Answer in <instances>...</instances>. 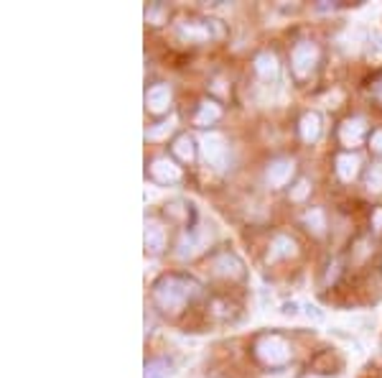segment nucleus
Masks as SVG:
<instances>
[{
  "label": "nucleus",
  "instance_id": "f257e3e1",
  "mask_svg": "<svg viewBox=\"0 0 382 378\" xmlns=\"http://www.w3.org/2000/svg\"><path fill=\"white\" fill-rule=\"evenodd\" d=\"M196 294H199V284H196L194 279H186V276H164V279L156 284L153 299H156L158 307L166 309V312H179Z\"/></svg>",
  "mask_w": 382,
  "mask_h": 378
},
{
  "label": "nucleus",
  "instance_id": "f03ea898",
  "mask_svg": "<svg viewBox=\"0 0 382 378\" xmlns=\"http://www.w3.org/2000/svg\"><path fill=\"white\" fill-rule=\"evenodd\" d=\"M255 350H258L260 361L268 363V365H283V363L290 358L288 343L283 338H278V335H266V338L255 345Z\"/></svg>",
  "mask_w": 382,
  "mask_h": 378
},
{
  "label": "nucleus",
  "instance_id": "7ed1b4c3",
  "mask_svg": "<svg viewBox=\"0 0 382 378\" xmlns=\"http://www.w3.org/2000/svg\"><path fill=\"white\" fill-rule=\"evenodd\" d=\"M225 28L219 26V21H181L179 24V36L189 41H207L211 36H222Z\"/></svg>",
  "mask_w": 382,
  "mask_h": 378
},
{
  "label": "nucleus",
  "instance_id": "20e7f679",
  "mask_svg": "<svg viewBox=\"0 0 382 378\" xmlns=\"http://www.w3.org/2000/svg\"><path fill=\"white\" fill-rule=\"evenodd\" d=\"M290 62H293V72H296L298 77H309L313 64L319 62V49L313 47L311 41H304V44H298V47L293 49Z\"/></svg>",
  "mask_w": 382,
  "mask_h": 378
},
{
  "label": "nucleus",
  "instance_id": "39448f33",
  "mask_svg": "<svg viewBox=\"0 0 382 378\" xmlns=\"http://www.w3.org/2000/svg\"><path fill=\"white\" fill-rule=\"evenodd\" d=\"M202 151L207 164L211 166H225L227 161V143L219 133H207L202 138Z\"/></svg>",
  "mask_w": 382,
  "mask_h": 378
},
{
  "label": "nucleus",
  "instance_id": "423d86ee",
  "mask_svg": "<svg viewBox=\"0 0 382 378\" xmlns=\"http://www.w3.org/2000/svg\"><path fill=\"white\" fill-rule=\"evenodd\" d=\"M293 174V161L290 158H275L273 164L268 166V184L270 187H283Z\"/></svg>",
  "mask_w": 382,
  "mask_h": 378
},
{
  "label": "nucleus",
  "instance_id": "0eeeda50",
  "mask_svg": "<svg viewBox=\"0 0 382 378\" xmlns=\"http://www.w3.org/2000/svg\"><path fill=\"white\" fill-rule=\"evenodd\" d=\"M150 174L161 184H173V181L181 179V169L173 161H168V158H156L153 166H150Z\"/></svg>",
  "mask_w": 382,
  "mask_h": 378
},
{
  "label": "nucleus",
  "instance_id": "6e6552de",
  "mask_svg": "<svg viewBox=\"0 0 382 378\" xmlns=\"http://www.w3.org/2000/svg\"><path fill=\"white\" fill-rule=\"evenodd\" d=\"M146 105H148V110L153 113H161L166 110L168 105H171V90L168 85H153L146 94Z\"/></svg>",
  "mask_w": 382,
  "mask_h": 378
},
{
  "label": "nucleus",
  "instance_id": "1a4fd4ad",
  "mask_svg": "<svg viewBox=\"0 0 382 378\" xmlns=\"http://www.w3.org/2000/svg\"><path fill=\"white\" fill-rule=\"evenodd\" d=\"M365 131H367L365 120L362 118H349V120H344V126H342V131H339V135H342L344 146H357V143L362 141Z\"/></svg>",
  "mask_w": 382,
  "mask_h": 378
},
{
  "label": "nucleus",
  "instance_id": "9d476101",
  "mask_svg": "<svg viewBox=\"0 0 382 378\" xmlns=\"http://www.w3.org/2000/svg\"><path fill=\"white\" fill-rule=\"evenodd\" d=\"M204 243H207V238H204L202 230H191V233H186V236L181 238L179 243V256L181 258H189V256H196V253L202 251Z\"/></svg>",
  "mask_w": 382,
  "mask_h": 378
},
{
  "label": "nucleus",
  "instance_id": "9b49d317",
  "mask_svg": "<svg viewBox=\"0 0 382 378\" xmlns=\"http://www.w3.org/2000/svg\"><path fill=\"white\" fill-rule=\"evenodd\" d=\"M214 271H217L219 276L237 279V276H242V263L234 258L232 253H222V256H217V258H214Z\"/></svg>",
  "mask_w": 382,
  "mask_h": 378
},
{
  "label": "nucleus",
  "instance_id": "f8f14e48",
  "mask_svg": "<svg viewBox=\"0 0 382 378\" xmlns=\"http://www.w3.org/2000/svg\"><path fill=\"white\" fill-rule=\"evenodd\" d=\"M255 69H258L260 79L270 82V79L278 77V59H275L273 54L263 51V54H258V59H255Z\"/></svg>",
  "mask_w": 382,
  "mask_h": 378
},
{
  "label": "nucleus",
  "instance_id": "ddd939ff",
  "mask_svg": "<svg viewBox=\"0 0 382 378\" xmlns=\"http://www.w3.org/2000/svg\"><path fill=\"white\" fill-rule=\"evenodd\" d=\"M357 169H359V158L354 154H342L336 158V174L342 176L344 181H351L357 176Z\"/></svg>",
  "mask_w": 382,
  "mask_h": 378
},
{
  "label": "nucleus",
  "instance_id": "4468645a",
  "mask_svg": "<svg viewBox=\"0 0 382 378\" xmlns=\"http://www.w3.org/2000/svg\"><path fill=\"white\" fill-rule=\"evenodd\" d=\"M164 240H166L164 228H161L158 222H148V225H146V248H148L150 253H158L164 248Z\"/></svg>",
  "mask_w": 382,
  "mask_h": 378
},
{
  "label": "nucleus",
  "instance_id": "2eb2a0df",
  "mask_svg": "<svg viewBox=\"0 0 382 378\" xmlns=\"http://www.w3.org/2000/svg\"><path fill=\"white\" fill-rule=\"evenodd\" d=\"M321 133V118L316 113H306L304 118H301V135H304V141H316Z\"/></svg>",
  "mask_w": 382,
  "mask_h": 378
},
{
  "label": "nucleus",
  "instance_id": "dca6fc26",
  "mask_svg": "<svg viewBox=\"0 0 382 378\" xmlns=\"http://www.w3.org/2000/svg\"><path fill=\"white\" fill-rule=\"evenodd\" d=\"M219 115H222L219 105L209 103V100H204V103L199 105V113H196V123H199V126H209V123H214Z\"/></svg>",
  "mask_w": 382,
  "mask_h": 378
},
{
  "label": "nucleus",
  "instance_id": "f3484780",
  "mask_svg": "<svg viewBox=\"0 0 382 378\" xmlns=\"http://www.w3.org/2000/svg\"><path fill=\"white\" fill-rule=\"evenodd\" d=\"M171 376V365L166 361H150V363H146V378H168Z\"/></svg>",
  "mask_w": 382,
  "mask_h": 378
},
{
  "label": "nucleus",
  "instance_id": "a211bd4d",
  "mask_svg": "<svg viewBox=\"0 0 382 378\" xmlns=\"http://www.w3.org/2000/svg\"><path fill=\"white\" fill-rule=\"evenodd\" d=\"M173 151H176L184 161H191V158H194V141H191L189 135H181L179 141H176V146H173Z\"/></svg>",
  "mask_w": 382,
  "mask_h": 378
},
{
  "label": "nucleus",
  "instance_id": "6ab92c4d",
  "mask_svg": "<svg viewBox=\"0 0 382 378\" xmlns=\"http://www.w3.org/2000/svg\"><path fill=\"white\" fill-rule=\"evenodd\" d=\"M273 258L275 256H293L296 253V245H293V240H288L286 236H278L275 238V243H273Z\"/></svg>",
  "mask_w": 382,
  "mask_h": 378
},
{
  "label": "nucleus",
  "instance_id": "aec40b11",
  "mask_svg": "<svg viewBox=\"0 0 382 378\" xmlns=\"http://www.w3.org/2000/svg\"><path fill=\"white\" fill-rule=\"evenodd\" d=\"M367 187L372 189V192H380L382 189V164H374L367 174Z\"/></svg>",
  "mask_w": 382,
  "mask_h": 378
},
{
  "label": "nucleus",
  "instance_id": "412c9836",
  "mask_svg": "<svg viewBox=\"0 0 382 378\" xmlns=\"http://www.w3.org/2000/svg\"><path fill=\"white\" fill-rule=\"evenodd\" d=\"M311 220H313V225H316V233H321V230H324V217H321L319 210H313V213L306 215V222H311Z\"/></svg>",
  "mask_w": 382,
  "mask_h": 378
},
{
  "label": "nucleus",
  "instance_id": "4be33fe9",
  "mask_svg": "<svg viewBox=\"0 0 382 378\" xmlns=\"http://www.w3.org/2000/svg\"><path fill=\"white\" fill-rule=\"evenodd\" d=\"M171 123H158V128H153V131H148V138H161L164 133H168L171 131Z\"/></svg>",
  "mask_w": 382,
  "mask_h": 378
},
{
  "label": "nucleus",
  "instance_id": "5701e85b",
  "mask_svg": "<svg viewBox=\"0 0 382 378\" xmlns=\"http://www.w3.org/2000/svg\"><path fill=\"white\" fill-rule=\"evenodd\" d=\"M306 192H309V181H298L296 189L290 192V197H293V199H304V197H306Z\"/></svg>",
  "mask_w": 382,
  "mask_h": 378
},
{
  "label": "nucleus",
  "instance_id": "b1692460",
  "mask_svg": "<svg viewBox=\"0 0 382 378\" xmlns=\"http://www.w3.org/2000/svg\"><path fill=\"white\" fill-rule=\"evenodd\" d=\"M370 143H372L374 151H380V154H382V131H374V133H372V141H370Z\"/></svg>",
  "mask_w": 382,
  "mask_h": 378
},
{
  "label": "nucleus",
  "instance_id": "393cba45",
  "mask_svg": "<svg viewBox=\"0 0 382 378\" xmlns=\"http://www.w3.org/2000/svg\"><path fill=\"white\" fill-rule=\"evenodd\" d=\"M374 230H382V213L374 215Z\"/></svg>",
  "mask_w": 382,
  "mask_h": 378
},
{
  "label": "nucleus",
  "instance_id": "a878e982",
  "mask_svg": "<svg viewBox=\"0 0 382 378\" xmlns=\"http://www.w3.org/2000/svg\"><path fill=\"white\" fill-rule=\"evenodd\" d=\"M374 94L380 97V103H382V82H377V87H374Z\"/></svg>",
  "mask_w": 382,
  "mask_h": 378
},
{
  "label": "nucleus",
  "instance_id": "bb28decb",
  "mask_svg": "<svg viewBox=\"0 0 382 378\" xmlns=\"http://www.w3.org/2000/svg\"><path fill=\"white\" fill-rule=\"evenodd\" d=\"M309 378H324V376H309Z\"/></svg>",
  "mask_w": 382,
  "mask_h": 378
}]
</instances>
